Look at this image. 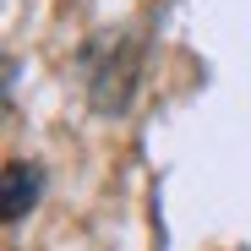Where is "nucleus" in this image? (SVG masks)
I'll use <instances>...</instances> for the list:
<instances>
[{
	"instance_id": "obj_1",
	"label": "nucleus",
	"mask_w": 251,
	"mask_h": 251,
	"mask_svg": "<svg viewBox=\"0 0 251 251\" xmlns=\"http://www.w3.org/2000/svg\"><path fill=\"white\" fill-rule=\"evenodd\" d=\"M0 191H6V224H22L33 207H38V197H44V170L38 164H6V180H0Z\"/></svg>"
}]
</instances>
